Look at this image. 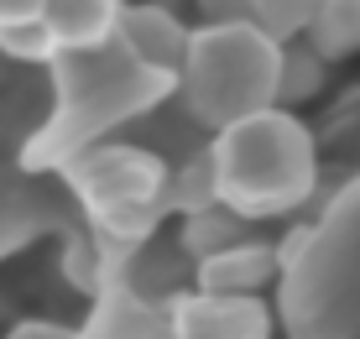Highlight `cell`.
<instances>
[{"instance_id": "12", "label": "cell", "mask_w": 360, "mask_h": 339, "mask_svg": "<svg viewBox=\"0 0 360 339\" xmlns=\"http://www.w3.org/2000/svg\"><path fill=\"white\" fill-rule=\"evenodd\" d=\"M0 53L16 58V63H53L58 58V37L42 16H27V21H11L0 27Z\"/></svg>"}, {"instance_id": "10", "label": "cell", "mask_w": 360, "mask_h": 339, "mask_svg": "<svg viewBox=\"0 0 360 339\" xmlns=\"http://www.w3.org/2000/svg\"><path fill=\"white\" fill-rule=\"evenodd\" d=\"M308 47H314L324 63H340L360 53V0H319L308 27L297 32Z\"/></svg>"}, {"instance_id": "4", "label": "cell", "mask_w": 360, "mask_h": 339, "mask_svg": "<svg viewBox=\"0 0 360 339\" xmlns=\"http://www.w3.org/2000/svg\"><path fill=\"white\" fill-rule=\"evenodd\" d=\"M63 178L89 219L115 241H146L167 209V167L146 146H84L63 162Z\"/></svg>"}, {"instance_id": "1", "label": "cell", "mask_w": 360, "mask_h": 339, "mask_svg": "<svg viewBox=\"0 0 360 339\" xmlns=\"http://www.w3.org/2000/svg\"><path fill=\"white\" fill-rule=\"evenodd\" d=\"M47 68H53L58 105H53V120L27 146L32 167H53V162L63 167L73 152H84L105 131H115L120 120L152 110L157 99L178 89L172 73L146 68L120 37H110L99 47H79V53H58Z\"/></svg>"}, {"instance_id": "2", "label": "cell", "mask_w": 360, "mask_h": 339, "mask_svg": "<svg viewBox=\"0 0 360 339\" xmlns=\"http://www.w3.org/2000/svg\"><path fill=\"white\" fill-rule=\"evenodd\" d=\"M209 172H214V204H225L235 219H282L314 198L319 146L292 110L266 105L214 131Z\"/></svg>"}, {"instance_id": "6", "label": "cell", "mask_w": 360, "mask_h": 339, "mask_svg": "<svg viewBox=\"0 0 360 339\" xmlns=\"http://www.w3.org/2000/svg\"><path fill=\"white\" fill-rule=\"evenodd\" d=\"M188 32L167 6H152V0H136V6H120V27L115 37L131 47L146 68H162L178 79V63H183V47H188Z\"/></svg>"}, {"instance_id": "9", "label": "cell", "mask_w": 360, "mask_h": 339, "mask_svg": "<svg viewBox=\"0 0 360 339\" xmlns=\"http://www.w3.org/2000/svg\"><path fill=\"white\" fill-rule=\"evenodd\" d=\"M204 6L209 21L230 16V21H256L262 32H271L277 42H288L308 27V16H314L319 0H198Z\"/></svg>"}, {"instance_id": "7", "label": "cell", "mask_w": 360, "mask_h": 339, "mask_svg": "<svg viewBox=\"0 0 360 339\" xmlns=\"http://www.w3.org/2000/svg\"><path fill=\"white\" fill-rule=\"evenodd\" d=\"M271 277H277V250L251 241H230L198 256V287H214V293H262Z\"/></svg>"}, {"instance_id": "5", "label": "cell", "mask_w": 360, "mask_h": 339, "mask_svg": "<svg viewBox=\"0 0 360 339\" xmlns=\"http://www.w3.org/2000/svg\"><path fill=\"white\" fill-rule=\"evenodd\" d=\"M167 329L172 339H271V308L262 293L193 287L167 303Z\"/></svg>"}, {"instance_id": "8", "label": "cell", "mask_w": 360, "mask_h": 339, "mask_svg": "<svg viewBox=\"0 0 360 339\" xmlns=\"http://www.w3.org/2000/svg\"><path fill=\"white\" fill-rule=\"evenodd\" d=\"M120 6L126 0H47L42 21L58 37V53H79V47H99L115 37Z\"/></svg>"}, {"instance_id": "3", "label": "cell", "mask_w": 360, "mask_h": 339, "mask_svg": "<svg viewBox=\"0 0 360 339\" xmlns=\"http://www.w3.org/2000/svg\"><path fill=\"white\" fill-rule=\"evenodd\" d=\"M277 79H282V42L256 21H230V16L188 32V47L178 63V94L188 115L209 131L277 105Z\"/></svg>"}, {"instance_id": "11", "label": "cell", "mask_w": 360, "mask_h": 339, "mask_svg": "<svg viewBox=\"0 0 360 339\" xmlns=\"http://www.w3.org/2000/svg\"><path fill=\"white\" fill-rule=\"evenodd\" d=\"M324 73H329V63L319 58L314 47L303 42V37H288V42H282L277 105H282V110H292V105H303V99H314L319 89H324Z\"/></svg>"}, {"instance_id": "13", "label": "cell", "mask_w": 360, "mask_h": 339, "mask_svg": "<svg viewBox=\"0 0 360 339\" xmlns=\"http://www.w3.org/2000/svg\"><path fill=\"white\" fill-rule=\"evenodd\" d=\"M6 339H73L68 324H53V319H27V324H16Z\"/></svg>"}]
</instances>
